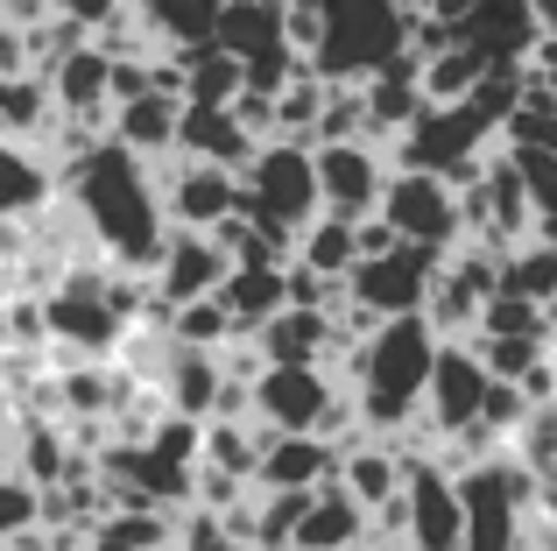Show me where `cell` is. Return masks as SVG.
Masks as SVG:
<instances>
[{
    "label": "cell",
    "mask_w": 557,
    "mask_h": 551,
    "mask_svg": "<svg viewBox=\"0 0 557 551\" xmlns=\"http://www.w3.org/2000/svg\"><path fill=\"white\" fill-rule=\"evenodd\" d=\"M354 544H368V510L325 481L311 502H304L297 530H289V551H354Z\"/></svg>",
    "instance_id": "e0dca14e"
},
{
    "label": "cell",
    "mask_w": 557,
    "mask_h": 551,
    "mask_svg": "<svg viewBox=\"0 0 557 551\" xmlns=\"http://www.w3.org/2000/svg\"><path fill=\"white\" fill-rule=\"evenodd\" d=\"M480 57L473 50H459V42H451V50H437L431 64H417V93H423V107H459L466 93H473V78H480Z\"/></svg>",
    "instance_id": "4316f807"
},
{
    "label": "cell",
    "mask_w": 557,
    "mask_h": 551,
    "mask_svg": "<svg viewBox=\"0 0 557 551\" xmlns=\"http://www.w3.org/2000/svg\"><path fill=\"white\" fill-rule=\"evenodd\" d=\"M22 530H36V488L0 467V544H14Z\"/></svg>",
    "instance_id": "f1b7e54d"
},
{
    "label": "cell",
    "mask_w": 557,
    "mask_h": 551,
    "mask_svg": "<svg viewBox=\"0 0 557 551\" xmlns=\"http://www.w3.org/2000/svg\"><path fill=\"white\" fill-rule=\"evenodd\" d=\"M516 396L522 403H530V411H557V354H544V360H536V368H522V382H516Z\"/></svg>",
    "instance_id": "4dcf8cb0"
},
{
    "label": "cell",
    "mask_w": 557,
    "mask_h": 551,
    "mask_svg": "<svg viewBox=\"0 0 557 551\" xmlns=\"http://www.w3.org/2000/svg\"><path fill=\"white\" fill-rule=\"evenodd\" d=\"M480 396H487V375H480V360L466 354L459 340H437V360H431V382H423V403H417V425L423 439H451V431H466L480 417Z\"/></svg>",
    "instance_id": "30bf717a"
},
{
    "label": "cell",
    "mask_w": 557,
    "mask_h": 551,
    "mask_svg": "<svg viewBox=\"0 0 557 551\" xmlns=\"http://www.w3.org/2000/svg\"><path fill=\"white\" fill-rule=\"evenodd\" d=\"M156 206H163L170 234H212L219 220L240 212V184L212 163H190V156H170L156 163Z\"/></svg>",
    "instance_id": "ba28073f"
},
{
    "label": "cell",
    "mask_w": 557,
    "mask_h": 551,
    "mask_svg": "<svg viewBox=\"0 0 557 551\" xmlns=\"http://www.w3.org/2000/svg\"><path fill=\"white\" fill-rule=\"evenodd\" d=\"M233 184H240V220L261 226V234H275V241H289V248H297V234L318 220L311 149H297V142H261Z\"/></svg>",
    "instance_id": "3957f363"
},
{
    "label": "cell",
    "mask_w": 557,
    "mask_h": 551,
    "mask_svg": "<svg viewBox=\"0 0 557 551\" xmlns=\"http://www.w3.org/2000/svg\"><path fill=\"white\" fill-rule=\"evenodd\" d=\"M409 0H318V50L304 57L318 85H360L388 57H403Z\"/></svg>",
    "instance_id": "7a4b0ae2"
},
{
    "label": "cell",
    "mask_w": 557,
    "mask_h": 551,
    "mask_svg": "<svg viewBox=\"0 0 557 551\" xmlns=\"http://www.w3.org/2000/svg\"><path fill=\"white\" fill-rule=\"evenodd\" d=\"M445 255H423V248H388L374 255V262H354L339 283V297L354 304V311H368L374 326H388V318H417L423 297H431V276Z\"/></svg>",
    "instance_id": "8992f818"
},
{
    "label": "cell",
    "mask_w": 557,
    "mask_h": 551,
    "mask_svg": "<svg viewBox=\"0 0 557 551\" xmlns=\"http://www.w3.org/2000/svg\"><path fill=\"white\" fill-rule=\"evenodd\" d=\"M170 551H233V544L212 538V516H205V510H184L177 516V544H170Z\"/></svg>",
    "instance_id": "1f68e13d"
},
{
    "label": "cell",
    "mask_w": 557,
    "mask_h": 551,
    "mask_svg": "<svg viewBox=\"0 0 557 551\" xmlns=\"http://www.w3.org/2000/svg\"><path fill=\"white\" fill-rule=\"evenodd\" d=\"M487 149H494V127L459 99V107H423L381 156H388V170H417V177H437V184L459 192Z\"/></svg>",
    "instance_id": "277c9868"
},
{
    "label": "cell",
    "mask_w": 557,
    "mask_h": 551,
    "mask_svg": "<svg viewBox=\"0 0 557 551\" xmlns=\"http://www.w3.org/2000/svg\"><path fill=\"white\" fill-rule=\"evenodd\" d=\"M177 544V516L163 510H107L85 530V551H170Z\"/></svg>",
    "instance_id": "7402d4cb"
},
{
    "label": "cell",
    "mask_w": 557,
    "mask_h": 551,
    "mask_svg": "<svg viewBox=\"0 0 557 551\" xmlns=\"http://www.w3.org/2000/svg\"><path fill=\"white\" fill-rule=\"evenodd\" d=\"M354 551H388V544H354Z\"/></svg>",
    "instance_id": "e575fe53"
},
{
    "label": "cell",
    "mask_w": 557,
    "mask_h": 551,
    "mask_svg": "<svg viewBox=\"0 0 557 551\" xmlns=\"http://www.w3.org/2000/svg\"><path fill=\"white\" fill-rule=\"evenodd\" d=\"M311 495H255V538H247V551H289V530H297V516H304Z\"/></svg>",
    "instance_id": "83f0119b"
},
{
    "label": "cell",
    "mask_w": 557,
    "mask_h": 551,
    "mask_svg": "<svg viewBox=\"0 0 557 551\" xmlns=\"http://www.w3.org/2000/svg\"><path fill=\"white\" fill-rule=\"evenodd\" d=\"M473 332H487V340H544V346H550V311H544V304H530V297H508V290H494V297L480 304ZM473 332H466V340H473Z\"/></svg>",
    "instance_id": "484cf974"
},
{
    "label": "cell",
    "mask_w": 557,
    "mask_h": 551,
    "mask_svg": "<svg viewBox=\"0 0 557 551\" xmlns=\"http://www.w3.org/2000/svg\"><path fill=\"white\" fill-rule=\"evenodd\" d=\"M219 276H226V262H219V248L205 234H170L163 255H156V269H149V304H156V311L198 304V297L219 290Z\"/></svg>",
    "instance_id": "8fae6325"
},
{
    "label": "cell",
    "mask_w": 557,
    "mask_h": 551,
    "mask_svg": "<svg viewBox=\"0 0 557 551\" xmlns=\"http://www.w3.org/2000/svg\"><path fill=\"white\" fill-rule=\"evenodd\" d=\"M212 304L226 311V326L247 340L255 326H269V318L283 311V269H226L219 290H212Z\"/></svg>",
    "instance_id": "ffe728a7"
},
{
    "label": "cell",
    "mask_w": 557,
    "mask_h": 551,
    "mask_svg": "<svg viewBox=\"0 0 557 551\" xmlns=\"http://www.w3.org/2000/svg\"><path fill=\"white\" fill-rule=\"evenodd\" d=\"M57 206V170L42 149L0 142V226H28L36 212Z\"/></svg>",
    "instance_id": "5bb4252c"
},
{
    "label": "cell",
    "mask_w": 557,
    "mask_h": 551,
    "mask_svg": "<svg viewBox=\"0 0 557 551\" xmlns=\"http://www.w3.org/2000/svg\"><path fill=\"white\" fill-rule=\"evenodd\" d=\"M374 220L388 226L403 248H423V255H451L466 241L459 192L437 184V177H417V170H388V184H381V198H374Z\"/></svg>",
    "instance_id": "5b68a950"
},
{
    "label": "cell",
    "mask_w": 557,
    "mask_h": 551,
    "mask_svg": "<svg viewBox=\"0 0 557 551\" xmlns=\"http://www.w3.org/2000/svg\"><path fill=\"white\" fill-rule=\"evenodd\" d=\"M311 184H318V212L360 226V220H374V198H381V184H388V156H381L374 142H318Z\"/></svg>",
    "instance_id": "52a82bcc"
},
{
    "label": "cell",
    "mask_w": 557,
    "mask_h": 551,
    "mask_svg": "<svg viewBox=\"0 0 557 551\" xmlns=\"http://www.w3.org/2000/svg\"><path fill=\"white\" fill-rule=\"evenodd\" d=\"M247 346L261 354V368H318L325 346H332V318L325 311H289L283 304L269 326L247 332Z\"/></svg>",
    "instance_id": "9a60e30c"
},
{
    "label": "cell",
    "mask_w": 557,
    "mask_h": 551,
    "mask_svg": "<svg viewBox=\"0 0 557 551\" xmlns=\"http://www.w3.org/2000/svg\"><path fill=\"white\" fill-rule=\"evenodd\" d=\"M177 156H190V163H212V170H226V177H240L247 156H255V142L233 127L226 107H177Z\"/></svg>",
    "instance_id": "2e32d148"
},
{
    "label": "cell",
    "mask_w": 557,
    "mask_h": 551,
    "mask_svg": "<svg viewBox=\"0 0 557 551\" xmlns=\"http://www.w3.org/2000/svg\"><path fill=\"white\" fill-rule=\"evenodd\" d=\"M494 290L530 297V304L550 311V297H557V241H522V248H508L502 255V283H494Z\"/></svg>",
    "instance_id": "d4e9b609"
},
{
    "label": "cell",
    "mask_w": 557,
    "mask_h": 551,
    "mask_svg": "<svg viewBox=\"0 0 557 551\" xmlns=\"http://www.w3.org/2000/svg\"><path fill=\"white\" fill-rule=\"evenodd\" d=\"M226 0H127V14L141 22V36H149V50H198V42H212V22Z\"/></svg>",
    "instance_id": "ac0fdd59"
},
{
    "label": "cell",
    "mask_w": 557,
    "mask_h": 551,
    "mask_svg": "<svg viewBox=\"0 0 557 551\" xmlns=\"http://www.w3.org/2000/svg\"><path fill=\"white\" fill-rule=\"evenodd\" d=\"M212 50H226L233 64H255V57L283 50V22H275V0H226L212 22Z\"/></svg>",
    "instance_id": "d6986e66"
},
{
    "label": "cell",
    "mask_w": 557,
    "mask_h": 551,
    "mask_svg": "<svg viewBox=\"0 0 557 551\" xmlns=\"http://www.w3.org/2000/svg\"><path fill=\"white\" fill-rule=\"evenodd\" d=\"M289 262L325 276V283H346V269H354V226L332 220V212H318L311 226L297 234V248H289Z\"/></svg>",
    "instance_id": "cb8c5ba5"
},
{
    "label": "cell",
    "mask_w": 557,
    "mask_h": 551,
    "mask_svg": "<svg viewBox=\"0 0 557 551\" xmlns=\"http://www.w3.org/2000/svg\"><path fill=\"white\" fill-rule=\"evenodd\" d=\"M0 354H8V332H0Z\"/></svg>",
    "instance_id": "d590c367"
},
{
    "label": "cell",
    "mask_w": 557,
    "mask_h": 551,
    "mask_svg": "<svg viewBox=\"0 0 557 551\" xmlns=\"http://www.w3.org/2000/svg\"><path fill=\"white\" fill-rule=\"evenodd\" d=\"M8 425L14 417H8V403H0V467H8Z\"/></svg>",
    "instance_id": "836d02e7"
},
{
    "label": "cell",
    "mask_w": 557,
    "mask_h": 551,
    "mask_svg": "<svg viewBox=\"0 0 557 551\" xmlns=\"http://www.w3.org/2000/svg\"><path fill=\"white\" fill-rule=\"evenodd\" d=\"M170 64L184 71V107H233V93H240V64L226 50H212V42L170 50Z\"/></svg>",
    "instance_id": "603a6c76"
},
{
    "label": "cell",
    "mask_w": 557,
    "mask_h": 551,
    "mask_svg": "<svg viewBox=\"0 0 557 551\" xmlns=\"http://www.w3.org/2000/svg\"><path fill=\"white\" fill-rule=\"evenodd\" d=\"M403 551H459V488L431 460H403Z\"/></svg>",
    "instance_id": "9c48e42d"
},
{
    "label": "cell",
    "mask_w": 557,
    "mask_h": 551,
    "mask_svg": "<svg viewBox=\"0 0 557 551\" xmlns=\"http://www.w3.org/2000/svg\"><path fill=\"white\" fill-rule=\"evenodd\" d=\"M57 198L71 206V220H78V234H85V248H92L99 269L149 283L156 255H163V241H170L149 163H135V156L113 149V142H92L71 170H57Z\"/></svg>",
    "instance_id": "6da1fadb"
},
{
    "label": "cell",
    "mask_w": 557,
    "mask_h": 551,
    "mask_svg": "<svg viewBox=\"0 0 557 551\" xmlns=\"http://www.w3.org/2000/svg\"><path fill=\"white\" fill-rule=\"evenodd\" d=\"M255 453H261V425L255 417H212V425H198V467L205 474H226V481H255Z\"/></svg>",
    "instance_id": "44dd1931"
},
{
    "label": "cell",
    "mask_w": 557,
    "mask_h": 551,
    "mask_svg": "<svg viewBox=\"0 0 557 551\" xmlns=\"http://www.w3.org/2000/svg\"><path fill=\"white\" fill-rule=\"evenodd\" d=\"M354 93H360V121H368V142H374V149H388V142L423 113L417 64H409V57H388L381 71H368V78L354 85Z\"/></svg>",
    "instance_id": "4fadbf2b"
},
{
    "label": "cell",
    "mask_w": 557,
    "mask_h": 551,
    "mask_svg": "<svg viewBox=\"0 0 557 551\" xmlns=\"http://www.w3.org/2000/svg\"><path fill=\"white\" fill-rule=\"evenodd\" d=\"M28 71V57H22V36H14L8 22H0V78H22Z\"/></svg>",
    "instance_id": "d6a6232c"
},
{
    "label": "cell",
    "mask_w": 557,
    "mask_h": 551,
    "mask_svg": "<svg viewBox=\"0 0 557 551\" xmlns=\"http://www.w3.org/2000/svg\"><path fill=\"white\" fill-rule=\"evenodd\" d=\"M50 14H64V22L92 42L107 22H121V14H127V0H50Z\"/></svg>",
    "instance_id": "f546056e"
},
{
    "label": "cell",
    "mask_w": 557,
    "mask_h": 551,
    "mask_svg": "<svg viewBox=\"0 0 557 551\" xmlns=\"http://www.w3.org/2000/svg\"><path fill=\"white\" fill-rule=\"evenodd\" d=\"M332 467H339V445L325 439H275V431H261V453H255V495H311V488L332 481Z\"/></svg>",
    "instance_id": "7c38bea8"
}]
</instances>
